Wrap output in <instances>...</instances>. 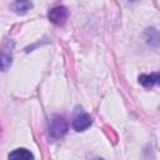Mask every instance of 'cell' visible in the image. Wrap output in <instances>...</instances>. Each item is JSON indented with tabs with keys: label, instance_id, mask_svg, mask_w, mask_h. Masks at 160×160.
<instances>
[{
	"label": "cell",
	"instance_id": "6da1fadb",
	"mask_svg": "<svg viewBox=\"0 0 160 160\" xmlns=\"http://www.w3.org/2000/svg\"><path fill=\"white\" fill-rule=\"evenodd\" d=\"M68 129H69V125H68L66 119L62 115L55 114L49 120L48 135H49V138L51 140H58V139L62 138L68 132Z\"/></svg>",
	"mask_w": 160,
	"mask_h": 160
},
{
	"label": "cell",
	"instance_id": "7a4b0ae2",
	"mask_svg": "<svg viewBox=\"0 0 160 160\" xmlns=\"http://www.w3.org/2000/svg\"><path fill=\"white\" fill-rule=\"evenodd\" d=\"M92 124V119L90 116V114L85 112L84 110H76L74 118H72V121H71V125L74 128V130L76 131H84L86 129H89Z\"/></svg>",
	"mask_w": 160,
	"mask_h": 160
},
{
	"label": "cell",
	"instance_id": "3957f363",
	"mask_svg": "<svg viewBox=\"0 0 160 160\" xmlns=\"http://www.w3.org/2000/svg\"><path fill=\"white\" fill-rule=\"evenodd\" d=\"M48 18L52 24H55L58 26H61V25H64L66 22L68 18H69V11H68V9L65 6L59 5V6L52 8L48 12Z\"/></svg>",
	"mask_w": 160,
	"mask_h": 160
},
{
	"label": "cell",
	"instance_id": "277c9868",
	"mask_svg": "<svg viewBox=\"0 0 160 160\" xmlns=\"http://www.w3.org/2000/svg\"><path fill=\"white\" fill-rule=\"evenodd\" d=\"M12 49H14V42L9 40L1 50V68H2V71H6V69L12 62Z\"/></svg>",
	"mask_w": 160,
	"mask_h": 160
},
{
	"label": "cell",
	"instance_id": "5b68a950",
	"mask_svg": "<svg viewBox=\"0 0 160 160\" xmlns=\"http://www.w3.org/2000/svg\"><path fill=\"white\" fill-rule=\"evenodd\" d=\"M139 82L145 88H152L155 85H160V71L151 74H141L139 75Z\"/></svg>",
	"mask_w": 160,
	"mask_h": 160
},
{
	"label": "cell",
	"instance_id": "8992f818",
	"mask_svg": "<svg viewBox=\"0 0 160 160\" xmlns=\"http://www.w3.org/2000/svg\"><path fill=\"white\" fill-rule=\"evenodd\" d=\"M144 38L146 44L151 46H160V31L155 28H148L144 32Z\"/></svg>",
	"mask_w": 160,
	"mask_h": 160
},
{
	"label": "cell",
	"instance_id": "52a82bcc",
	"mask_svg": "<svg viewBox=\"0 0 160 160\" xmlns=\"http://www.w3.org/2000/svg\"><path fill=\"white\" fill-rule=\"evenodd\" d=\"M9 159H34V155L25 148H19V149H15L14 151H11L9 154Z\"/></svg>",
	"mask_w": 160,
	"mask_h": 160
},
{
	"label": "cell",
	"instance_id": "ba28073f",
	"mask_svg": "<svg viewBox=\"0 0 160 160\" xmlns=\"http://www.w3.org/2000/svg\"><path fill=\"white\" fill-rule=\"evenodd\" d=\"M31 1L30 0H15L12 4V9L18 14H25L29 9H31Z\"/></svg>",
	"mask_w": 160,
	"mask_h": 160
},
{
	"label": "cell",
	"instance_id": "9c48e42d",
	"mask_svg": "<svg viewBox=\"0 0 160 160\" xmlns=\"http://www.w3.org/2000/svg\"><path fill=\"white\" fill-rule=\"evenodd\" d=\"M129 1H131V2H134V1H138V0H129Z\"/></svg>",
	"mask_w": 160,
	"mask_h": 160
}]
</instances>
